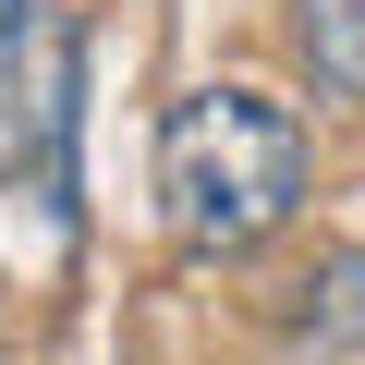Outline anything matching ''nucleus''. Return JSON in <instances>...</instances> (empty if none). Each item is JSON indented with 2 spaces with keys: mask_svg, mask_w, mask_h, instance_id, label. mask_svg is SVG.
<instances>
[{
  "mask_svg": "<svg viewBox=\"0 0 365 365\" xmlns=\"http://www.w3.org/2000/svg\"><path fill=\"white\" fill-rule=\"evenodd\" d=\"M158 207L182 256H244L304 207V122L268 86H195L158 122Z\"/></svg>",
  "mask_w": 365,
  "mask_h": 365,
  "instance_id": "f257e3e1",
  "label": "nucleus"
},
{
  "mask_svg": "<svg viewBox=\"0 0 365 365\" xmlns=\"http://www.w3.org/2000/svg\"><path fill=\"white\" fill-rule=\"evenodd\" d=\"M86 49L61 0H0V195H25L49 232H73V110Z\"/></svg>",
  "mask_w": 365,
  "mask_h": 365,
  "instance_id": "f03ea898",
  "label": "nucleus"
},
{
  "mask_svg": "<svg viewBox=\"0 0 365 365\" xmlns=\"http://www.w3.org/2000/svg\"><path fill=\"white\" fill-rule=\"evenodd\" d=\"M304 341H317V353H353V341H365V244L317 268V304H304Z\"/></svg>",
  "mask_w": 365,
  "mask_h": 365,
  "instance_id": "20e7f679",
  "label": "nucleus"
},
{
  "mask_svg": "<svg viewBox=\"0 0 365 365\" xmlns=\"http://www.w3.org/2000/svg\"><path fill=\"white\" fill-rule=\"evenodd\" d=\"M292 49H304L317 98L365 110V0H292Z\"/></svg>",
  "mask_w": 365,
  "mask_h": 365,
  "instance_id": "7ed1b4c3",
  "label": "nucleus"
}]
</instances>
